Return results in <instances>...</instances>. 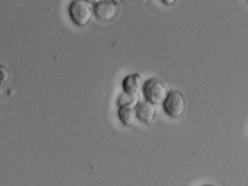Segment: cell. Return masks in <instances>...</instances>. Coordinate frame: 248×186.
<instances>
[{"instance_id": "obj_9", "label": "cell", "mask_w": 248, "mask_h": 186, "mask_svg": "<svg viewBox=\"0 0 248 186\" xmlns=\"http://www.w3.org/2000/svg\"><path fill=\"white\" fill-rule=\"evenodd\" d=\"M163 2L169 5H172V4L175 3V1H163Z\"/></svg>"}, {"instance_id": "obj_8", "label": "cell", "mask_w": 248, "mask_h": 186, "mask_svg": "<svg viewBox=\"0 0 248 186\" xmlns=\"http://www.w3.org/2000/svg\"><path fill=\"white\" fill-rule=\"evenodd\" d=\"M10 78L9 71L5 65H0V88L5 86Z\"/></svg>"}, {"instance_id": "obj_2", "label": "cell", "mask_w": 248, "mask_h": 186, "mask_svg": "<svg viewBox=\"0 0 248 186\" xmlns=\"http://www.w3.org/2000/svg\"><path fill=\"white\" fill-rule=\"evenodd\" d=\"M69 13L74 24L84 27L89 24L92 19L93 10L91 4L87 1L75 0L71 3Z\"/></svg>"}, {"instance_id": "obj_6", "label": "cell", "mask_w": 248, "mask_h": 186, "mask_svg": "<svg viewBox=\"0 0 248 186\" xmlns=\"http://www.w3.org/2000/svg\"><path fill=\"white\" fill-rule=\"evenodd\" d=\"M156 114V108L155 105L146 101L139 103L136 110L137 118L146 124H151L155 120Z\"/></svg>"}, {"instance_id": "obj_1", "label": "cell", "mask_w": 248, "mask_h": 186, "mask_svg": "<svg viewBox=\"0 0 248 186\" xmlns=\"http://www.w3.org/2000/svg\"><path fill=\"white\" fill-rule=\"evenodd\" d=\"M142 90L146 101L154 105L163 103L168 94L165 84L157 78H151L146 81Z\"/></svg>"}, {"instance_id": "obj_3", "label": "cell", "mask_w": 248, "mask_h": 186, "mask_svg": "<svg viewBox=\"0 0 248 186\" xmlns=\"http://www.w3.org/2000/svg\"><path fill=\"white\" fill-rule=\"evenodd\" d=\"M162 105L168 116L172 118H179L185 112V97L180 91H170L167 94Z\"/></svg>"}, {"instance_id": "obj_4", "label": "cell", "mask_w": 248, "mask_h": 186, "mask_svg": "<svg viewBox=\"0 0 248 186\" xmlns=\"http://www.w3.org/2000/svg\"><path fill=\"white\" fill-rule=\"evenodd\" d=\"M119 5L117 1L104 0L95 4L93 13L95 17L103 22L113 21L119 14Z\"/></svg>"}, {"instance_id": "obj_5", "label": "cell", "mask_w": 248, "mask_h": 186, "mask_svg": "<svg viewBox=\"0 0 248 186\" xmlns=\"http://www.w3.org/2000/svg\"><path fill=\"white\" fill-rule=\"evenodd\" d=\"M143 88V81L139 74H132L126 77L123 81V88L124 94L133 98H137Z\"/></svg>"}, {"instance_id": "obj_10", "label": "cell", "mask_w": 248, "mask_h": 186, "mask_svg": "<svg viewBox=\"0 0 248 186\" xmlns=\"http://www.w3.org/2000/svg\"><path fill=\"white\" fill-rule=\"evenodd\" d=\"M213 186V185L206 184V185H202V186Z\"/></svg>"}, {"instance_id": "obj_7", "label": "cell", "mask_w": 248, "mask_h": 186, "mask_svg": "<svg viewBox=\"0 0 248 186\" xmlns=\"http://www.w3.org/2000/svg\"><path fill=\"white\" fill-rule=\"evenodd\" d=\"M118 116L123 124L130 126L135 123L136 110L132 105L121 106L118 111Z\"/></svg>"}]
</instances>
